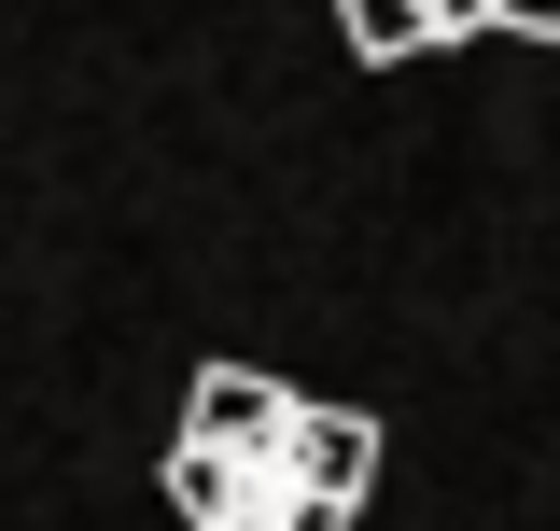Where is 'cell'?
Instances as JSON below:
<instances>
[{"label": "cell", "mask_w": 560, "mask_h": 531, "mask_svg": "<svg viewBox=\"0 0 560 531\" xmlns=\"http://www.w3.org/2000/svg\"><path fill=\"white\" fill-rule=\"evenodd\" d=\"M294 420H308V405L280 392V378H253V364H210L197 405H183V434H197V448H238V462H280Z\"/></svg>", "instance_id": "obj_1"}, {"label": "cell", "mask_w": 560, "mask_h": 531, "mask_svg": "<svg viewBox=\"0 0 560 531\" xmlns=\"http://www.w3.org/2000/svg\"><path fill=\"white\" fill-rule=\"evenodd\" d=\"M294 489H323V504H364L378 489V420H350V405H308L294 420V448H280Z\"/></svg>", "instance_id": "obj_2"}, {"label": "cell", "mask_w": 560, "mask_h": 531, "mask_svg": "<svg viewBox=\"0 0 560 531\" xmlns=\"http://www.w3.org/2000/svg\"><path fill=\"white\" fill-rule=\"evenodd\" d=\"M253 475H280V462H238V448H168V504H183V531H253Z\"/></svg>", "instance_id": "obj_3"}, {"label": "cell", "mask_w": 560, "mask_h": 531, "mask_svg": "<svg viewBox=\"0 0 560 531\" xmlns=\"http://www.w3.org/2000/svg\"><path fill=\"white\" fill-rule=\"evenodd\" d=\"M337 14H350V57H378V70L434 43V0H337Z\"/></svg>", "instance_id": "obj_4"}, {"label": "cell", "mask_w": 560, "mask_h": 531, "mask_svg": "<svg viewBox=\"0 0 560 531\" xmlns=\"http://www.w3.org/2000/svg\"><path fill=\"white\" fill-rule=\"evenodd\" d=\"M267 531H350V504H323V489H280V518Z\"/></svg>", "instance_id": "obj_5"}, {"label": "cell", "mask_w": 560, "mask_h": 531, "mask_svg": "<svg viewBox=\"0 0 560 531\" xmlns=\"http://www.w3.org/2000/svg\"><path fill=\"white\" fill-rule=\"evenodd\" d=\"M504 28L518 43H560V0H504Z\"/></svg>", "instance_id": "obj_6"}, {"label": "cell", "mask_w": 560, "mask_h": 531, "mask_svg": "<svg viewBox=\"0 0 560 531\" xmlns=\"http://www.w3.org/2000/svg\"><path fill=\"white\" fill-rule=\"evenodd\" d=\"M253 531H267V518H253Z\"/></svg>", "instance_id": "obj_7"}]
</instances>
